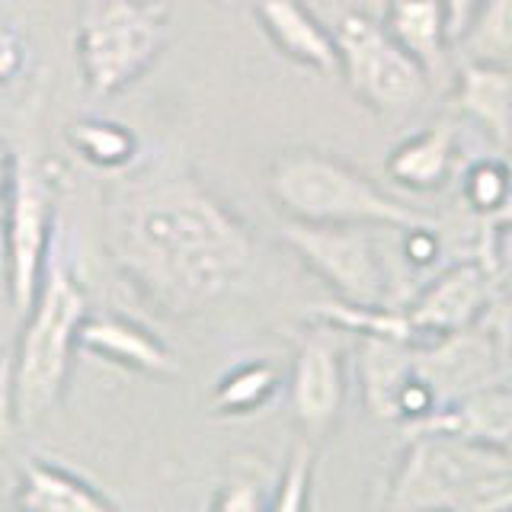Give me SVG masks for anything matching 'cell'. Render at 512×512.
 Returning a JSON list of instances; mask_svg holds the SVG:
<instances>
[{
  "label": "cell",
  "instance_id": "1",
  "mask_svg": "<svg viewBox=\"0 0 512 512\" xmlns=\"http://www.w3.org/2000/svg\"><path fill=\"white\" fill-rule=\"evenodd\" d=\"M106 244L119 276L160 314H196L244 279L253 244L189 173H148L116 192Z\"/></svg>",
  "mask_w": 512,
  "mask_h": 512
},
{
  "label": "cell",
  "instance_id": "2",
  "mask_svg": "<svg viewBox=\"0 0 512 512\" xmlns=\"http://www.w3.org/2000/svg\"><path fill=\"white\" fill-rule=\"evenodd\" d=\"M388 512H512V455L458 432H410Z\"/></svg>",
  "mask_w": 512,
  "mask_h": 512
},
{
  "label": "cell",
  "instance_id": "3",
  "mask_svg": "<svg viewBox=\"0 0 512 512\" xmlns=\"http://www.w3.org/2000/svg\"><path fill=\"white\" fill-rule=\"evenodd\" d=\"M269 192L288 221L365 224V228L375 224L391 231L439 228L432 212L388 196L346 160L314 148H295L272 160Z\"/></svg>",
  "mask_w": 512,
  "mask_h": 512
},
{
  "label": "cell",
  "instance_id": "4",
  "mask_svg": "<svg viewBox=\"0 0 512 512\" xmlns=\"http://www.w3.org/2000/svg\"><path fill=\"white\" fill-rule=\"evenodd\" d=\"M58 234L32 308L23 314L26 327L13 356V391L20 426L39 423L52 413L71 378V362L77 349V330L84 324L87 292L80 288L64 250H58Z\"/></svg>",
  "mask_w": 512,
  "mask_h": 512
},
{
  "label": "cell",
  "instance_id": "5",
  "mask_svg": "<svg viewBox=\"0 0 512 512\" xmlns=\"http://www.w3.org/2000/svg\"><path fill=\"white\" fill-rule=\"evenodd\" d=\"M173 0H90L77 23V68L93 96H116L151 68Z\"/></svg>",
  "mask_w": 512,
  "mask_h": 512
},
{
  "label": "cell",
  "instance_id": "6",
  "mask_svg": "<svg viewBox=\"0 0 512 512\" xmlns=\"http://www.w3.org/2000/svg\"><path fill=\"white\" fill-rule=\"evenodd\" d=\"M279 234L336 301L352 308H397L391 269L365 224L285 221Z\"/></svg>",
  "mask_w": 512,
  "mask_h": 512
},
{
  "label": "cell",
  "instance_id": "7",
  "mask_svg": "<svg viewBox=\"0 0 512 512\" xmlns=\"http://www.w3.org/2000/svg\"><path fill=\"white\" fill-rule=\"evenodd\" d=\"M333 39L340 48V77L375 116H400L426 96L429 74L388 36L381 20L343 13Z\"/></svg>",
  "mask_w": 512,
  "mask_h": 512
},
{
  "label": "cell",
  "instance_id": "8",
  "mask_svg": "<svg viewBox=\"0 0 512 512\" xmlns=\"http://www.w3.org/2000/svg\"><path fill=\"white\" fill-rule=\"evenodd\" d=\"M4 266H7V292L13 308L26 314L39 295V285L48 266V253L55 244L52 228V196L42 173L26 157L16 160L13 189L4 205Z\"/></svg>",
  "mask_w": 512,
  "mask_h": 512
},
{
  "label": "cell",
  "instance_id": "9",
  "mask_svg": "<svg viewBox=\"0 0 512 512\" xmlns=\"http://www.w3.org/2000/svg\"><path fill=\"white\" fill-rule=\"evenodd\" d=\"M413 372L436 400V413L461 404L477 391L503 384L500 343L493 327H487V317L436 343L413 346Z\"/></svg>",
  "mask_w": 512,
  "mask_h": 512
},
{
  "label": "cell",
  "instance_id": "10",
  "mask_svg": "<svg viewBox=\"0 0 512 512\" xmlns=\"http://www.w3.org/2000/svg\"><path fill=\"white\" fill-rule=\"evenodd\" d=\"M493 304V272L480 260H461L436 272L420 292L407 298L404 311L413 343L426 346L442 336L474 327Z\"/></svg>",
  "mask_w": 512,
  "mask_h": 512
},
{
  "label": "cell",
  "instance_id": "11",
  "mask_svg": "<svg viewBox=\"0 0 512 512\" xmlns=\"http://www.w3.org/2000/svg\"><path fill=\"white\" fill-rule=\"evenodd\" d=\"M336 330L320 324L295 352L292 381H288V400H292L295 423L304 432V442H320L333 429L336 416L346 400V368L343 349L333 336Z\"/></svg>",
  "mask_w": 512,
  "mask_h": 512
},
{
  "label": "cell",
  "instance_id": "12",
  "mask_svg": "<svg viewBox=\"0 0 512 512\" xmlns=\"http://www.w3.org/2000/svg\"><path fill=\"white\" fill-rule=\"evenodd\" d=\"M77 349L93 359L151 378L180 375V362H176L173 349L154 330L125 314H87L77 330Z\"/></svg>",
  "mask_w": 512,
  "mask_h": 512
},
{
  "label": "cell",
  "instance_id": "13",
  "mask_svg": "<svg viewBox=\"0 0 512 512\" xmlns=\"http://www.w3.org/2000/svg\"><path fill=\"white\" fill-rule=\"evenodd\" d=\"M253 13L266 39L288 61L324 77L340 74V48H336L333 29L320 23L301 0H256Z\"/></svg>",
  "mask_w": 512,
  "mask_h": 512
},
{
  "label": "cell",
  "instance_id": "14",
  "mask_svg": "<svg viewBox=\"0 0 512 512\" xmlns=\"http://www.w3.org/2000/svg\"><path fill=\"white\" fill-rule=\"evenodd\" d=\"M455 148V119H439L400 141L384 160V170L407 192H436L448 183V176L455 170Z\"/></svg>",
  "mask_w": 512,
  "mask_h": 512
},
{
  "label": "cell",
  "instance_id": "15",
  "mask_svg": "<svg viewBox=\"0 0 512 512\" xmlns=\"http://www.w3.org/2000/svg\"><path fill=\"white\" fill-rule=\"evenodd\" d=\"M16 512H119L90 480L48 458H29L13 496Z\"/></svg>",
  "mask_w": 512,
  "mask_h": 512
},
{
  "label": "cell",
  "instance_id": "16",
  "mask_svg": "<svg viewBox=\"0 0 512 512\" xmlns=\"http://www.w3.org/2000/svg\"><path fill=\"white\" fill-rule=\"evenodd\" d=\"M452 106L500 144H512V68L506 64L464 61L455 77Z\"/></svg>",
  "mask_w": 512,
  "mask_h": 512
},
{
  "label": "cell",
  "instance_id": "17",
  "mask_svg": "<svg viewBox=\"0 0 512 512\" xmlns=\"http://www.w3.org/2000/svg\"><path fill=\"white\" fill-rule=\"evenodd\" d=\"M413 378V346L388 336H359V384L372 416L400 423V397Z\"/></svg>",
  "mask_w": 512,
  "mask_h": 512
},
{
  "label": "cell",
  "instance_id": "18",
  "mask_svg": "<svg viewBox=\"0 0 512 512\" xmlns=\"http://www.w3.org/2000/svg\"><path fill=\"white\" fill-rule=\"evenodd\" d=\"M423 429L458 432V436H468L474 442L493 445L500 452L512 455V388L509 384H496V388L477 391L471 397H464L461 404L429 416L426 423L407 432H423Z\"/></svg>",
  "mask_w": 512,
  "mask_h": 512
},
{
  "label": "cell",
  "instance_id": "19",
  "mask_svg": "<svg viewBox=\"0 0 512 512\" xmlns=\"http://www.w3.org/2000/svg\"><path fill=\"white\" fill-rule=\"evenodd\" d=\"M381 26L432 77L448 52V23L442 0H388Z\"/></svg>",
  "mask_w": 512,
  "mask_h": 512
},
{
  "label": "cell",
  "instance_id": "20",
  "mask_svg": "<svg viewBox=\"0 0 512 512\" xmlns=\"http://www.w3.org/2000/svg\"><path fill=\"white\" fill-rule=\"evenodd\" d=\"M282 378L276 372V365H269L263 359L240 362L231 372H224V378L215 384L212 391V410L218 416H250L260 413L263 407L272 404V397L279 394Z\"/></svg>",
  "mask_w": 512,
  "mask_h": 512
},
{
  "label": "cell",
  "instance_id": "21",
  "mask_svg": "<svg viewBox=\"0 0 512 512\" xmlns=\"http://www.w3.org/2000/svg\"><path fill=\"white\" fill-rule=\"evenodd\" d=\"M68 144L96 170H128L138 157V135L112 119H77L68 128Z\"/></svg>",
  "mask_w": 512,
  "mask_h": 512
},
{
  "label": "cell",
  "instance_id": "22",
  "mask_svg": "<svg viewBox=\"0 0 512 512\" xmlns=\"http://www.w3.org/2000/svg\"><path fill=\"white\" fill-rule=\"evenodd\" d=\"M461 196L490 228H503L512 205V164L500 157H480L461 176Z\"/></svg>",
  "mask_w": 512,
  "mask_h": 512
},
{
  "label": "cell",
  "instance_id": "23",
  "mask_svg": "<svg viewBox=\"0 0 512 512\" xmlns=\"http://www.w3.org/2000/svg\"><path fill=\"white\" fill-rule=\"evenodd\" d=\"M458 45L471 61L512 68V0H480Z\"/></svg>",
  "mask_w": 512,
  "mask_h": 512
},
{
  "label": "cell",
  "instance_id": "24",
  "mask_svg": "<svg viewBox=\"0 0 512 512\" xmlns=\"http://www.w3.org/2000/svg\"><path fill=\"white\" fill-rule=\"evenodd\" d=\"M311 477H314V452L311 442H301L288 455V464L266 512H311Z\"/></svg>",
  "mask_w": 512,
  "mask_h": 512
},
{
  "label": "cell",
  "instance_id": "25",
  "mask_svg": "<svg viewBox=\"0 0 512 512\" xmlns=\"http://www.w3.org/2000/svg\"><path fill=\"white\" fill-rule=\"evenodd\" d=\"M272 496L253 474H231L212 496V512H266Z\"/></svg>",
  "mask_w": 512,
  "mask_h": 512
},
{
  "label": "cell",
  "instance_id": "26",
  "mask_svg": "<svg viewBox=\"0 0 512 512\" xmlns=\"http://www.w3.org/2000/svg\"><path fill=\"white\" fill-rule=\"evenodd\" d=\"M400 234V256L413 272H429L436 266L442 244H439V228H404Z\"/></svg>",
  "mask_w": 512,
  "mask_h": 512
},
{
  "label": "cell",
  "instance_id": "27",
  "mask_svg": "<svg viewBox=\"0 0 512 512\" xmlns=\"http://www.w3.org/2000/svg\"><path fill=\"white\" fill-rule=\"evenodd\" d=\"M20 429V413H16V391H13V359L0 356V452L13 442Z\"/></svg>",
  "mask_w": 512,
  "mask_h": 512
},
{
  "label": "cell",
  "instance_id": "28",
  "mask_svg": "<svg viewBox=\"0 0 512 512\" xmlns=\"http://www.w3.org/2000/svg\"><path fill=\"white\" fill-rule=\"evenodd\" d=\"M26 64V45L20 39V32L0 23V84H7Z\"/></svg>",
  "mask_w": 512,
  "mask_h": 512
},
{
  "label": "cell",
  "instance_id": "29",
  "mask_svg": "<svg viewBox=\"0 0 512 512\" xmlns=\"http://www.w3.org/2000/svg\"><path fill=\"white\" fill-rule=\"evenodd\" d=\"M480 0H442L445 7V23H448V39H452V45L461 39V32L468 29L471 16L477 10Z\"/></svg>",
  "mask_w": 512,
  "mask_h": 512
},
{
  "label": "cell",
  "instance_id": "30",
  "mask_svg": "<svg viewBox=\"0 0 512 512\" xmlns=\"http://www.w3.org/2000/svg\"><path fill=\"white\" fill-rule=\"evenodd\" d=\"M16 157L4 141H0V215H4V205L10 199V189H13V173H16Z\"/></svg>",
  "mask_w": 512,
  "mask_h": 512
},
{
  "label": "cell",
  "instance_id": "31",
  "mask_svg": "<svg viewBox=\"0 0 512 512\" xmlns=\"http://www.w3.org/2000/svg\"><path fill=\"white\" fill-rule=\"evenodd\" d=\"M0 263H4V224H0Z\"/></svg>",
  "mask_w": 512,
  "mask_h": 512
}]
</instances>
